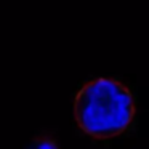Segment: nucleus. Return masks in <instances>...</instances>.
I'll use <instances>...</instances> for the list:
<instances>
[{"label":"nucleus","mask_w":149,"mask_h":149,"mask_svg":"<svg viewBox=\"0 0 149 149\" xmlns=\"http://www.w3.org/2000/svg\"><path fill=\"white\" fill-rule=\"evenodd\" d=\"M74 114L82 132L98 139L123 135L132 128L136 114L133 91L122 82L98 77L77 91Z\"/></svg>","instance_id":"obj_1"},{"label":"nucleus","mask_w":149,"mask_h":149,"mask_svg":"<svg viewBox=\"0 0 149 149\" xmlns=\"http://www.w3.org/2000/svg\"><path fill=\"white\" fill-rule=\"evenodd\" d=\"M26 149H59V144L53 136L39 135L31 141V144Z\"/></svg>","instance_id":"obj_2"}]
</instances>
